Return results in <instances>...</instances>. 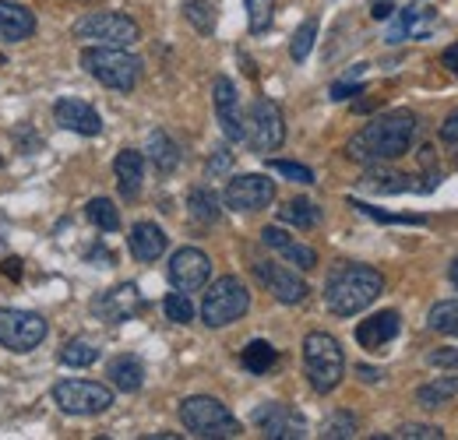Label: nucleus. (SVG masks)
<instances>
[{"instance_id":"38","label":"nucleus","mask_w":458,"mask_h":440,"mask_svg":"<svg viewBox=\"0 0 458 440\" xmlns=\"http://www.w3.org/2000/svg\"><path fill=\"white\" fill-rule=\"evenodd\" d=\"M163 310H166V317H170L173 325H191V321H194V303H191L187 292H180V289L163 300Z\"/></svg>"},{"instance_id":"45","label":"nucleus","mask_w":458,"mask_h":440,"mask_svg":"<svg viewBox=\"0 0 458 440\" xmlns=\"http://www.w3.org/2000/svg\"><path fill=\"white\" fill-rule=\"evenodd\" d=\"M392 14H395V4H392V0H374V7H370V18L385 21V18H392Z\"/></svg>"},{"instance_id":"3","label":"nucleus","mask_w":458,"mask_h":440,"mask_svg":"<svg viewBox=\"0 0 458 440\" xmlns=\"http://www.w3.org/2000/svg\"><path fill=\"white\" fill-rule=\"evenodd\" d=\"M303 370H307V381L318 394L335 391L345 374L343 345L328 331H310L303 338Z\"/></svg>"},{"instance_id":"29","label":"nucleus","mask_w":458,"mask_h":440,"mask_svg":"<svg viewBox=\"0 0 458 440\" xmlns=\"http://www.w3.org/2000/svg\"><path fill=\"white\" fill-rule=\"evenodd\" d=\"M243 367L250 370V374H268L276 363H279V352L265 342V338H254V342H247V349H243Z\"/></svg>"},{"instance_id":"7","label":"nucleus","mask_w":458,"mask_h":440,"mask_svg":"<svg viewBox=\"0 0 458 440\" xmlns=\"http://www.w3.org/2000/svg\"><path fill=\"white\" fill-rule=\"evenodd\" d=\"M78 39H92L96 47H134L141 39V29L134 18L116 14V11H92L74 21Z\"/></svg>"},{"instance_id":"11","label":"nucleus","mask_w":458,"mask_h":440,"mask_svg":"<svg viewBox=\"0 0 458 440\" xmlns=\"http://www.w3.org/2000/svg\"><path fill=\"white\" fill-rule=\"evenodd\" d=\"M226 208L233 212H261L276 201V180H268L265 173H243V176H233L223 194Z\"/></svg>"},{"instance_id":"39","label":"nucleus","mask_w":458,"mask_h":440,"mask_svg":"<svg viewBox=\"0 0 458 440\" xmlns=\"http://www.w3.org/2000/svg\"><path fill=\"white\" fill-rule=\"evenodd\" d=\"M360 216H367V219L374 222H392V225H423V216H392V212H381V208H374V205H363V201H349Z\"/></svg>"},{"instance_id":"23","label":"nucleus","mask_w":458,"mask_h":440,"mask_svg":"<svg viewBox=\"0 0 458 440\" xmlns=\"http://www.w3.org/2000/svg\"><path fill=\"white\" fill-rule=\"evenodd\" d=\"M114 173H116V187H120V194H123L127 201H134V198L141 194V176H145V159H141V152L123 148V152L114 159Z\"/></svg>"},{"instance_id":"5","label":"nucleus","mask_w":458,"mask_h":440,"mask_svg":"<svg viewBox=\"0 0 458 440\" xmlns=\"http://www.w3.org/2000/svg\"><path fill=\"white\" fill-rule=\"evenodd\" d=\"M180 423L194 437H240V419L212 394H191L180 402Z\"/></svg>"},{"instance_id":"43","label":"nucleus","mask_w":458,"mask_h":440,"mask_svg":"<svg viewBox=\"0 0 458 440\" xmlns=\"http://www.w3.org/2000/svg\"><path fill=\"white\" fill-rule=\"evenodd\" d=\"M430 363L434 367H445V370H458V349H434L430 352Z\"/></svg>"},{"instance_id":"44","label":"nucleus","mask_w":458,"mask_h":440,"mask_svg":"<svg viewBox=\"0 0 458 440\" xmlns=\"http://www.w3.org/2000/svg\"><path fill=\"white\" fill-rule=\"evenodd\" d=\"M229 165H233V156H229L226 148H216V156L208 159V176H219V173H229Z\"/></svg>"},{"instance_id":"9","label":"nucleus","mask_w":458,"mask_h":440,"mask_svg":"<svg viewBox=\"0 0 458 440\" xmlns=\"http://www.w3.org/2000/svg\"><path fill=\"white\" fill-rule=\"evenodd\" d=\"M47 317L36 310H18V307H0V345L7 352H32L47 338Z\"/></svg>"},{"instance_id":"21","label":"nucleus","mask_w":458,"mask_h":440,"mask_svg":"<svg viewBox=\"0 0 458 440\" xmlns=\"http://www.w3.org/2000/svg\"><path fill=\"white\" fill-rule=\"evenodd\" d=\"M127 243H131V254H134L138 261H159V258L166 254L170 236H166L156 222H138V225L131 229Z\"/></svg>"},{"instance_id":"33","label":"nucleus","mask_w":458,"mask_h":440,"mask_svg":"<svg viewBox=\"0 0 458 440\" xmlns=\"http://www.w3.org/2000/svg\"><path fill=\"white\" fill-rule=\"evenodd\" d=\"M85 212H89L92 225L103 229V233H116V229H120V212H116V205L110 198H92Z\"/></svg>"},{"instance_id":"34","label":"nucleus","mask_w":458,"mask_h":440,"mask_svg":"<svg viewBox=\"0 0 458 440\" xmlns=\"http://www.w3.org/2000/svg\"><path fill=\"white\" fill-rule=\"evenodd\" d=\"M247 4V25L254 36H265L276 18V0H243Z\"/></svg>"},{"instance_id":"20","label":"nucleus","mask_w":458,"mask_h":440,"mask_svg":"<svg viewBox=\"0 0 458 440\" xmlns=\"http://www.w3.org/2000/svg\"><path fill=\"white\" fill-rule=\"evenodd\" d=\"M36 32V14L14 0H0V43H21L32 39Z\"/></svg>"},{"instance_id":"37","label":"nucleus","mask_w":458,"mask_h":440,"mask_svg":"<svg viewBox=\"0 0 458 440\" xmlns=\"http://www.w3.org/2000/svg\"><path fill=\"white\" fill-rule=\"evenodd\" d=\"M321 437L328 440H349L356 437V416L352 412H332L328 419H325V427H321Z\"/></svg>"},{"instance_id":"13","label":"nucleus","mask_w":458,"mask_h":440,"mask_svg":"<svg viewBox=\"0 0 458 440\" xmlns=\"http://www.w3.org/2000/svg\"><path fill=\"white\" fill-rule=\"evenodd\" d=\"M141 307H145L141 289H138L134 282H123V285L106 289V292L92 303V314H96L99 321H106V325H123V321L138 317V314H141Z\"/></svg>"},{"instance_id":"8","label":"nucleus","mask_w":458,"mask_h":440,"mask_svg":"<svg viewBox=\"0 0 458 440\" xmlns=\"http://www.w3.org/2000/svg\"><path fill=\"white\" fill-rule=\"evenodd\" d=\"M243 141L258 152V156H268L276 152L283 141H286V120H283V110L279 103L272 99H258L247 120H243Z\"/></svg>"},{"instance_id":"12","label":"nucleus","mask_w":458,"mask_h":440,"mask_svg":"<svg viewBox=\"0 0 458 440\" xmlns=\"http://www.w3.org/2000/svg\"><path fill=\"white\" fill-rule=\"evenodd\" d=\"M254 427L272 440H300L307 437V419L293 409V405H283V402H268L261 409H254Z\"/></svg>"},{"instance_id":"4","label":"nucleus","mask_w":458,"mask_h":440,"mask_svg":"<svg viewBox=\"0 0 458 440\" xmlns=\"http://www.w3.org/2000/svg\"><path fill=\"white\" fill-rule=\"evenodd\" d=\"M81 67L114 92H131L141 78V60L127 54V47H85Z\"/></svg>"},{"instance_id":"1","label":"nucleus","mask_w":458,"mask_h":440,"mask_svg":"<svg viewBox=\"0 0 458 440\" xmlns=\"http://www.w3.org/2000/svg\"><path fill=\"white\" fill-rule=\"evenodd\" d=\"M416 127H420V120H416L412 110L381 113L363 131H356L349 138L345 156L352 163H392V159H402L412 148Z\"/></svg>"},{"instance_id":"51","label":"nucleus","mask_w":458,"mask_h":440,"mask_svg":"<svg viewBox=\"0 0 458 440\" xmlns=\"http://www.w3.org/2000/svg\"><path fill=\"white\" fill-rule=\"evenodd\" d=\"M0 165H4V159H0Z\"/></svg>"},{"instance_id":"10","label":"nucleus","mask_w":458,"mask_h":440,"mask_svg":"<svg viewBox=\"0 0 458 440\" xmlns=\"http://www.w3.org/2000/svg\"><path fill=\"white\" fill-rule=\"evenodd\" d=\"M54 402L67 416H103L114 405V391L99 381H60Z\"/></svg>"},{"instance_id":"46","label":"nucleus","mask_w":458,"mask_h":440,"mask_svg":"<svg viewBox=\"0 0 458 440\" xmlns=\"http://www.w3.org/2000/svg\"><path fill=\"white\" fill-rule=\"evenodd\" d=\"M441 138H445L448 145H458V113H452V116L445 120V127H441Z\"/></svg>"},{"instance_id":"18","label":"nucleus","mask_w":458,"mask_h":440,"mask_svg":"<svg viewBox=\"0 0 458 440\" xmlns=\"http://www.w3.org/2000/svg\"><path fill=\"white\" fill-rule=\"evenodd\" d=\"M212 96H216V116H219V127L229 141H243V110H240V96H236V85L229 78H216L212 85Z\"/></svg>"},{"instance_id":"32","label":"nucleus","mask_w":458,"mask_h":440,"mask_svg":"<svg viewBox=\"0 0 458 440\" xmlns=\"http://www.w3.org/2000/svg\"><path fill=\"white\" fill-rule=\"evenodd\" d=\"M427 325L437 334H448V338H458V300H441L430 307L427 314Z\"/></svg>"},{"instance_id":"31","label":"nucleus","mask_w":458,"mask_h":440,"mask_svg":"<svg viewBox=\"0 0 458 440\" xmlns=\"http://www.w3.org/2000/svg\"><path fill=\"white\" fill-rule=\"evenodd\" d=\"M57 360L71 370H81V367H92L99 360V349L92 342H85V338H71V342H64Z\"/></svg>"},{"instance_id":"28","label":"nucleus","mask_w":458,"mask_h":440,"mask_svg":"<svg viewBox=\"0 0 458 440\" xmlns=\"http://www.w3.org/2000/svg\"><path fill=\"white\" fill-rule=\"evenodd\" d=\"M187 205H191V216L201 222V225H212V222H219V216H223L219 194H216L212 187H194V190L187 194Z\"/></svg>"},{"instance_id":"15","label":"nucleus","mask_w":458,"mask_h":440,"mask_svg":"<svg viewBox=\"0 0 458 440\" xmlns=\"http://www.w3.org/2000/svg\"><path fill=\"white\" fill-rule=\"evenodd\" d=\"M254 275L261 278V285H265L279 303H286V307L303 303L307 292H310V285L296 275V272H289V268H283V265H272V261L254 265Z\"/></svg>"},{"instance_id":"49","label":"nucleus","mask_w":458,"mask_h":440,"mask_svg":"<svg viewBox=\"0 0 458 440\" xmlns=\"http://www.w3.org/2000/svg\"><path fill=\"white\" fill-rule=\"evenodd\" d=\"M4 275L7 278L21 275V261H18V258H7V261H4Z\"/></svg>"},{"instance_id":"47","label":"nucleus","mask_w":458,"mask_h":440,"mask_svg":"<svg viewBox=\"0 0 458 440\" xmlns=\"http://www.w3.org/2000/svg\"><path fill=\"white\" fill-rule=\"evenodd\" d=\"M356 374H360V381H367V385H377L381 381V370H374V367H356Z\"/></svg>"},{"instance_id":"24","label":"nucleus","mask_w":458,"mask_h":440,"mask_svg":"<svg viewBox=\"0 0 458 440\" xmlns=\"http://www.w3.org/2000/svg\"><path fill=\"white\" fill-rule=\"evenodd\" d=\"M106 377H110V385H114L116 391L134 394L138 387L145 385V367H141L138 356H114L110 367H106Z\"/></svg>"},{"instance_id":"42","label":"nucleus","mask_w":458,"mask_h":440,"mask_svg":"<svg viewBox=\"0 0 458 440\" xmlns=\"http://www.w3.org/2000/svg\"><path fill=\"white\" fill-rule=\"evenodd\" d=\"M360 74H363V63H356V67L345 74L343 81H335V85H332V99H349V96H360V92H363Z\"/></svg>"},{"instance_id":"50","label":"nucleus","mask_w":458,"mask_h":440,"mask_svg":"<svg viewBox=\"0 0 458 440\" xmlns=\"http://www.w3.org/2000/svg\"><path fill=\"white\" fill-rule=\"evenodd\" d=\"M448 275H452V285L458 289V258L452 261V268H448Z\"/></svg>"},{"instance_id":"48","label":"nucleus","mask_w":458,"mask_h":440,"mask_svg":"<svg viewBox=\"0 0 458 440\" xmlns=\"http://www.w3.org/2000/svg\"><path fill=\"white\" fill-rule=\"evenodd\" d=\"M441 60H445V67H448L452 74H458V43H452V47L445 50V56H441Z\"/></svg>"},{"instance_id":"30","label":"nucleus","mask_w":458,"mask_h":440,"mask_svg":"<svg viewBox=\"0 0 458 440\" xmlns=\"http://www.w3.org/2000/svg\"><path fill=\"white\" fill-rule=\"evenodd\" d=\"M279 222L296 225V229H314L321 222V208L314 201H307V198H296V201H289L286 208H279Z\"/></svg>"},{"instance_id":"36","label":"nucleus","mask_w":458,"mask_h":440,"mask_svg":"<svg viewBox=\"0 0 458 440\" xmlns=\"http://www.w3.org/2000/svg\"><path fill=\"white\" fill-rule=\"evenodd\" d=\"M183 18H187L201 36H208V32L216 29V7H212L208 0H191V4L183 7Z\"/></svg>"},{"instance_id":"27","label":"nucleus","mask_w":458,"mask_h":440,"mask_svg":"<svg viewBox=\"0 0 458 440\" xmlns=\"http://www.w3.org/2000/svg\"><path fill=\"white\" fill-rule=\"evenodd\" d=\"M148 159L159 173H173L180 165V148H176V141L166 131H152L148 134Z\"/></svg>"},{"instance_id":"17","label":"nucleus","mask_w":458,"mask_h":440,"mask_svg":"<svg viewBox=\"0 0 458 440\" xmlns=\"http://www.w3.org/2000/svg\"><path fill=\"white\" fill-rule=\"evenodd\" d=\"M54 120L64 131H71V134H85V138L103 134V116H99L96 106H89L85 99H60L57 106H54Z\"/></svg>"},{"instance_id":"35","label":"nucleus","mask_w":458,"mask_h":440,"mask_svg":"<svg viewBox=\"0 0 458 440\" xmlns=\"http://www.w3.org/2000/svg\"><path fill=\"white\" fill-rule=\"evenodd\" d=\"M314 39H318V18H307L296 32H293V43H289V56L296 60V63H303L310 50H314Z\"/></svg>"},{"instance_id":"26","label":"nucleus","mask_w":458,"mask_h":440,"mask_svg":"<svg viewBox=\"0 0 458 440\" xmlns=\"http://www.w3.org/2000/svg\"><path fill=\"white\" fill-rule=\"evenodd\" d=\"M367 190L374 194H402V190H416V183H409L405 173H395V169H367L363 180H360Z\"/></svg>"},{"instance_id":"40","label":"nucleus","mask_w":458,"mask_h":440,"mask_svg":"<svg viewBox=\"0 0 458 440\" xmlns=\"http://www.w3.org/2000/svg\"><path fill=\"white\" fill-rule=\"evenodd\" d=\"M268 169L272 173H279V176H286L293 183H314V169L303 163H289V159H268Z\"/></svg>"},{"instance_id":"41","label":"nucleus","mask_w":458,"mask_h":440,"mask_svg":"<svg viewBox=\"0 0 458 440\" xmlns=\"http://www.w3.org/2000/svg\"><path fill=\"white\" fill-rule=\"evenodd\" d=\"M392 437H399V440H441L445 437V430H441V427H434V423H405V427H399Z\"/></svg>"},{"instance_id":"22","label":"nucleus","mask_w":458,"mask_h":440,"mask_svg":"<svg viewBox=\"0 0 458 440\" xmlns=\"http://www.w3.org/2000/svg\"><path fill=\"white\" fill-rule=\"evenodd\" d=\"M430 21H434V14H430V11L402 7V11H395V21H392V29H388L385 43H388V47H395V43H405V39H420V36H427Z\"/></svg>"},{"instance_id":"2","label":"nucleus","mask_w":458,"mask_h":440,"mask_svg":"<svg viewBox=\"0 0 458 440\" xmlns=\"http://www.w3.org/2000/svg\"><path fill=\"white\" fill-rule=\"evenodd\" d=\"M385 292V275L367 265H343L339 272L328 275L325 285V303L335 317H352L367 310L377 296Z\"/></svg>"},{"instance_id":"16","label":"nucleus","mask_w":458,"mask_h":440,"mask_svg":"<svg viewBox=\"0 0 458 440\" xmlns=\"http://www.w3.org/2000/svg\"><path fill=\"white\" fill-rule=\"evenodd\" d=\"M261 243H265L268 250H276L279 258H286L289 265H296L300 272L318 268V250L307 247V243H300L296 236H289L286 229H279V225H265V229H261Z\"/></svg>"},{"instance_id":"25","label":"nucleus","mask_w":458,"mask_h":440,"mask_svg":"<svg viewBox=\"0 0 458 440\" xmlns=\"http://www.w3.org/2000/svg\"><path fill=\"white\" fill-rule=\"evenodd\" d=\"M452 398H458V374L434 377L430 385H423L416 391V402H420L423 409H445Z\"/></svg>"},{"instance_id":"19","label":"nucleus","mask_w":458,"mask_h":440,"mask_svg":"<svg viewBox=\"0 0 458 440\" xmlns=\"http://www.w3.org/2000/svg\"><path fill=\"white\" fill-rule=\"evenodd\" d=\"M399 331H402L399 314L395 310H381V314H374V317H367V321L356 325V342L363 349H370V352H381Z\"/></svg>"},{"instance_id":"6","label":"nucleus","mask_w":458,"mask_h":440,"mask_svg":"<svg viewBox=\"0 0 458 440\" xmlns=\"http://www.w3.org/2000/svg\"><path fill=\"white\" fill-rule=\"evenodd\" d=\"M250 310V292L247 285L236 275L216 278L205 292V303H201V321L208 328H226L233 321H240L243 314Z\"/></svg>"},{"instance_id":"14","label":"nucleus","mask_w":458,"mask_h":440,"mask_svg":"<svg viewBox=\"0 0 458 440\" xmlns=\"http://www.w3.org/2000/svg\"><path fill=\"white\" fill-rule=\"evenodd\" d=\"M212 275V261L198 247H180L170 258V282L180 292H198Z\"/></svg>"}]
</instances>
